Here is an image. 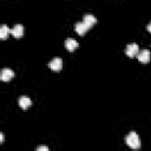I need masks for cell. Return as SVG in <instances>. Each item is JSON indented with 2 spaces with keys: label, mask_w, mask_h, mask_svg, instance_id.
I'll list each match as a JSON object with an SVG mask.
<instances>
[{
  "label": "cell",
  "mask_w": 151,
  "mask_h": 151,
  "mask_svg": "<svg viewBox=\"0 0 151 151\" xmlns=\"http://www.w3.org/2000/svg\"><path fill=\"white\" fill-rule=\"evenodd\" d=\"M37 151H48V147L47 146H38Z\"/></svg>",
  "instance_id": "obj_12"
},
{
  "label": "cell",
  "mask_w": 151,
  "mask_h": 151,
  "mask_svg": "<svg viewBox=\"0 0 151 151\" xmlns=\"http://www.w3.org/2000/svg\"><path fill=\"white\" fill-rule=\"evenodd\" d=\"M137 58H138V60H139L140 63H143V64H147V63L150 61V59H151L150 51H149V50H142L140 52H138Z\"/></svg>",
  "instance_id": "obj_3"
},
{
  "label": "cell",
  "mask_w": 151,
  "mask_h": 151,
  "mask_svg": "<svg viewBox=\"0 0 151 151\" xmlns=\"http://www.w3.org/2000/svg\"><path fill=\"white\" fill-rule=\"evenodd\" d=\"M48 67L53 71H60L63 67V60L60 58H54L48 63Z\"/></svg>",
  "instance_id": "obj_5"
},
{
  "label": "cell",
  "mask_w": 151,
  "mask_h": 151,
  "mask_svg": "<svg viewBox=\"0 0 151 151\" xmlns=\"http://www.w3.org/2000/svg\"><path fill=\"white\" fill-rule=\"evenodd\" d=\"M138 52H139V47H138L137 44H129V45L126 46V48H125V53H126V55L130 57V58L136 57V55L138 54Z\"/></svg>",
  "instance_id": "obj_2"
},
{
  "label": "cell",
  "mask_w": 151,
  "mask_h": 151,
  "mask_svg": "<svg viewBox=\"0 0 151 151\" xmlns=\"http://www.w3.org/2000/svg\"><path fill=\"white\" fill-rule=\"evenodd\" d=\"M83 22L90 28V27H92V26L97 22V19H96V17L92 15V14H85L84 18H83Z\"/></svg>",
  "instance_id": "obj_7"
},
{
  "label": "cell",
  "mask_w": 151,
  "mask_h": 151,
  "mask_svg": "<svg viewBox=\"0 0 151 151\" xmlns=\"http://www.w3.org/2000/svg\"><path fill=\"white\" fill-rule=\"evenodd\" d=\"M125 143L127 144V146H130L131 149H139L140 147V139L138 137V134L136 132H130L126 138H125Z\"/></svg>",
  "instance_id": "obj_1"
},
{
  "label": "cell",
  "mask_w": 151,
  "mask_h": 151,
  "mask_svg": "<svg viewBox=\"0 0 151 151\" xmlns=\"http://www.w3.org/2000/svg\"><path fill=\"white\" fill-rule=\"evenodd\" d=\"M13 77H14V72H13L11 68H4V70L1 71L0 79H1L2 81H9Z\"/></svg>",
  "instance_id": "obj_6"
},
{
  "label": "cell",
  "mask_w": 151,
  "mask_h": 151,
  "mask_svg": "<svg viewBox=\"0 0 151 151\" xmlns=\"http://www.w3.org/2000/svg\"><path fill=\"white\" fill-rule=\"evenodd\" d=\"M147 31H149V32L151 33V22H150V24L147 25Z\"/></svg>",
  "instance_id": "obj_14"
},
{
  "label": "cell",
  "mask_w": 151,
  "mask_h": 151,
  "mask_svg": "<svg viewBox=\"0 0 151 151\" xmlns=\"http://www.w3.org/2000/svg\"><path fill=\"white\" fill-rule=\"evenodd\" d=\"M9 31L11 29L6 25H1V27H0V39L1 40H5L7 38V34L9 33Z\"/></svg>",
  "instance_id": "obj_11"
},
{
  "label": "cell",
  "mask_w": 151,
  "mask_h": 151,
  "mask_svg": "<svg viewBox=\"0 0 151 151\" xmlns=\"http://www.w3.org/2000/svg\"><path fill=\"white\" fill-rule=\"evenodd\" d=\"M65 47H66V50H67V51L72 52V51H74V50H77V48H78V42H77L74 39L68 38V39L65 41Z\"/></svg>",
  "instance_id": "obj_9"
},
{
  "label": "cell",
  "mask_w": 151,
  "mask_h": 151,
  "mask_svg": "<svg viewBox=\"0 0 151 151\" xmlns=\"http://www.w3.org/2000/svg\"><path fill=\"white\" fill-rule=\"evenodd\" d=\"M74 29H76V32H77L79 35H83V34H85V33L87 32L88 27H87V26L81 21V22H77V24H76Z\"/></svg>",
  "instance_id": "obj_10"
},
{
  "label": "cell",
  "mask_w": 151,
  "mask_h": 151,
  "mask_svg": "<svg viewBox=\"0 0 151 151\" xmlns=\"http://www.w3.org/2000/svg\"><path fill=\"white\" fill-rule=\"evenodd\" d=\"M0 143H1V144L4 143V134H2V133H0Z\"/></svg>",
  "instance_id": "obj_13"
},
{
  "label": "cell",
  "mask_w": 151,
  "mask_h": 151,
  "mask_svg": "<svg viewBox=\"0 0 151 151\" xmlns=\"http://www.w3.org/2000/svg\"><path fill=\"white\" fill-rule=\"evenodd\" d=\"M9 33L14 37V38H17V39H19V38H21L22 37V34H24V26L22 25H20V24H17L11 31H9Z\"/></svg>",
  "instance_id": "obj_4"
},
{
  "label": "cell",
  "mask_w": 151,
  "mask_h": 151,
  "mask_svg": "<svg viewBox=\"0 0 151 151\" xmlns=\"http://www.w3.org/2000/svg\"><path fill=\"white\" fill-rule=\"evenodd\" d=\"M18 103H19V106H20L21 109H24V110L28 109V107L31 106V104H32L31 99H29L28 97H26V96L20 97V98H19V100H18Z\"/></svg>",
  "instance_id": "obj_8"
}]
</instances>
